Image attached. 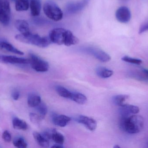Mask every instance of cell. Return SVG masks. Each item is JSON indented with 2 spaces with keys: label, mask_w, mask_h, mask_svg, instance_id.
I'll use <instances>...</instances> for the list:
<instances>
[{
  "label": "cell",
  "mask_w": 148,
  "mask_h": 148,
  "mask_svg": "<svg viewBox=\"0 0 148 148\" xmlns=\"http://www.w3.org/2000/svg\"><path fill=\"white\" fill-rule=\"evenodd\" d=\"M51 42L59 45L71 46L77 43V37L70 30L62 28H56L49 32V35Z\"/></svg>",
  "instance_id": "obj_1"
},
{
  "label": "cell",
  "mask_w": 148,
  "mask_h": 148,
  "mask_svg": "<svg viewBox=\"0 0 148 148\" xmlns=\"http://www.w3.org/2000/svg\"><path fill=\"white\" fill-rule=\"evenodd\" d=\"M120 127L123 131L130 134H136L142 131L144 127V119L142 116L134 114L121 117Z\"/></svg>",
  "instance_id": "obj_2"
},
{
  "label": "cell",
  "mask_w": 148,
  "mask_h": 148,
  "mask_svg": "<svg viewBox=\"0 0 148 148\" xmlns=\"http://www.w3.org/2000/svg\"><path fill=\"white\" fill-rule=\"evenodd\" d=\"M15 38L19 41L41 48L47 47L52 43L49 36H41L37 34H32L31 32L25 34H20L16 35Z\"/></svg>",
  "instance_id": "obj_3"
},
{
  "label": "cell",
  "mask_w": 148,
  "mask_h": 148,
  "mask_svg": "<svg viewBox=\"0 0 148 148\" xmlns=\"http://www.w3.org/2000/svg\"><path fill=\"white\" fill-rule=\"evenodd\" d=\"M43 9L45 15L53 21H58L63 17L62 10L57 3L52 0H48L45 2Z\"/></svg>",
  "instance_id": "obj_4"
},
{
  "label": "cell",
  "mask_w": 148,
  "mask_h": 148,
  "mask_svg": "<svg viewBox=\"0 0 148 148\" xmlns=\"http://www.w3.org/2000/svg\"><path fill=\"white\" fill-rule=\"evenodd\" d=\"M29 61L31 67L39 72H47L49 69L48 63L34 53H29Z\"/></svg>",
  "instance_id": "obj_5"
},
{
  "label": "cell",
  "mask_w": 148,
  "mask_h": 148,
  "mask_svg": "<svg viewBox=\"0 0 148 148\" xmlns=\"http://www.w3.org/2000/svg\"><path fill=\"white\" fill-rule=\"evenodd\" d=\"M11 8L9 0H0V22L7 26L10 22Z\"/></svg>",
  "instance_id": "obj_6"
},
{
  "label": "cell",
  "mask_w": 148,
  "mask_h": 148,
  "mask_svg": "<svg viewBox=\"0 0 148 148\" xmlns=\"http://www.w3.org/2000/svg\"><path fill=\"white\" fill-rule=\"evenodd\" d=\"M85 52L92 55L97 59L102 62H108L111 60L110 56L105 51L93 47H88L84 49Z\"/></svg>",
  "instance_id": "obj_7"
},
{
  "label": "cell",
  "mask_w": 148,
  "mask_h": 148,
  "mask_svg": "<svg viewBox=\"0 0 148 148\" xmlns=\"http://www.w3.org/2000/svg\"><path fill=\"white\" fill-rule=\"evenodd\" d=\"M90 0H82L80 1L69 3L66 7V12L69 14H76L82 10L88 3Z\"/></svg>",
  "instance_id": "obj_8"
},
{
  "label": "cell",
  "mask_w": 148,
  "mask_h": 148,
  "mask_svg": "<svg viewBox=\"0 0 148 148\" xmlns=\"http://www.w3.org/2000/svg\"><path fill=\"white\" fill-rule=\"evenodd\" d=\"M116 20L122 23H127L131 19V14L128 8L125 6L120 7L115 14Z\"/></svg>",
  "instance_id": "obj_9"
},
{
  "label": "cell",
  "mask_w": 148,
  "mask_h": 148,
  "mask_svg": "<svg viewBox=\"0 0 148 148\" xmlns=\"http://www.w3.org/2000/svg\"><path fill=\"white\" fill-rule=\"evenodd\" d=\"M77 121L79 123H82L90 131L95 130L97 127V123L93 118L85 116H79L77 119Z\"/></svg>",
  "instance_id": "obj_10"
},
{
  "label": "cell",
  "mask_w": 148,
  "mask_h": 148,
  "mask_svg": "<svg viewBox=\"0 0 148 148\" xmlns=\"http://www.w3.org/2000/svg\"><path fill=\"white\" fill-rule=\"evenodd\" d=\"M0 59L3 62L10 64H28L30 63L29 59L13 56H0Z\"/></svg>",
  "instance_id": "obj_11"
},
{
  "label": "cell",
  "mask_w": 148,
  "mask_h": 148,
  "mask_svg": "<svg viewBox=\"0 0 148 148\" xmlns=\"http://www.w3.org/2000/svg\"><path fill=\"white\" fill-rule=\"evenodd\" d=\"M121 107L120 112L121 117L129 116L131 114H136L140 112V108L137 106L127 104Z\"/></svg>",
  "instance_id": "obj_12"
},
{
  "label": "cell",
  "mask_w": 148,
  "mask_h": 148,
  "mask_svg": "<svg viewBox=\"0 0 148 148\" xmlns=\"http://www.w3.org/2000/svg\"><path fill=\"white\" fill-rule=\"evenodd\" d=\"M53 123L59 127H64L71 121L69 116L64 115H54L53 117Z\"/></svg>",
  "instance_id": "obj_13"
},
{
  "label": "cell",
  "mask_w": 148,
  "mask_h": 148,
  "mask_svg": "<svg viewBox=\"0 0 148 148\" xmlns=\"http://www.w3.org/2000/svg\"><path fill=\"white\" fill-rule=\"evenodd\" d=\"M15 26L21 34H28L30 33L28 23L23 19H18L15 22Z\"/></svg>",
  "instance_id": "obj_14"
},
{
  "label": "cell",
  "mask_w": 148,
  "mask_h": 148,
  "mask_svg": "<svg viewBox=\"0 0 148 148\" xmlns=\"http://www.w3.org/2000/svg\"><path fill=\"white\" fill-rule=\"evenodd\" d=\"M0 50L20 55L24 54L23 52L16 48L12 44L7 42L3 41L0 42Z\"/></svg>",
  "instance_id": "obj_15"
},
{
  "label": "cell",
  "mask_w": 148,
  "mask_h": 148,
  "mask_svg": "<svg viewBox=\"0 0 148 148\" xmlns=\"http://www.w3.org/2000/svg\"><path fill=\"white\" fill-rule=\"evenodd\" d=\"M31 14L33 16H38L40 14L41 3L40 0H30L29 2Z\"/></svg>",
  "instance_id": "obj_16"
},
{
  "label": "cell",
  "mask_w": 148,
  "mask_h": 148,
  "mask_svg": "<svg viewBox=\"0 0 148 148\" xmlns=\"http://www.w3.org/2000/svg\"><path fill=\"white\" fill-rule=\"evenodd\" d=\"M33 136L37 144L42 147L47 148L49 147V140L46 139L42 134L37 132L33 133Z\"/></svg>",
  "instance_id": "obj_17"
},
{
  "label": "cell",
  "mask_w": 148,
  "mask_h": 148,
  "mask_svg": "<svg viewBox=\"0 0 148 148\" xmlns=\"http://www.w3.org/2000/svg\"><path fill=\"white\" fill-rule=\"evenodd\" d=\"M41 102V97L36 94H30L28 96L27 103L29 107H36L39 105Z\"/></svg>",
  "instance_id": "obj_18"
},
{
  "label": "cell",
  "mask_w": 148,
  "mask_h": 148,
  "mask_svg": "<svg viewBox=\"0 0 148 148\" xmlns=\"http://www.w3.org/2000/svg\"><path fill=\"white\" fill-rule=\"evenodd\" d=\"M14 1L16 11H26L29 7V0H15Z\"/></svg>",
  "instance_id": "obj_19"
},
{
  "label": "cell",
  "mask_w": 148,
  "mask_h": 148,
  "mask_svg": "<svg viewBox=\"0 0 148 148\" xmlns=\"http://www.w3.org/2000/svg\"><path fill=\"white\" fill-rule=\"evenodd\" d=\"M12 124L14 128L17 130H26L28 128V126L26 122L16 117L13 119Z\"/></svg>",
  "instance_id": "obj_20"
},
{
  "label": "cell",
  "mask_w": 148,
  "mask_h": 148,
  "mask_svg": "<svg viewBox=\"0 0 148 148\" xmlns=\"http://www.w3.org/2000/svg\"><path fill=\"white\" fill-rule=\"evenodd\" d=\"M129 97V96L127 95H118L113 97V102L117 106L123 107L127 104L126 101Z\"/></svg>",
  "instance_id": "obj_21"
},
{
  "label": "cell",
  "mask_w": 148,
  "mask_h": 148,
  "mask_svg": "<svg viewBox=\"0 0 148 148\" xmlns=\"http://www.w3.org/2000/svg\"><path fill=\"white\" fill-rule=\"evenodd\" d=\"M70 99L80 105L85 104L87 101L86 96L80 93H72Z\"/></svg>",
  "instance_id": "obj_22"
},
{
  "label": "cell",
  "mask_w": 148,
  "mask_h": 148,
  "mask_svg": "<svg viewBox=\"0 0 148 148\" xmlns=\"http://www.w3.org/2000/svg\"><path fill=\"white\" fill-rule=\"evenodd\" d=\"M96 73L98 76L103 78H107L112 76L114 72L110 70L103 67H99L96 70Z\"/></svg>",
  "instance_id": "obj_23"
},
{
  "label": "cell",
  "mask_w": 148,
  "mask_h": 148,
  "mask_svg": "<svg viewBox=\"0 0 148 148\" xmlns=\"http://www.w3.org/2000/svg\"><path fill=\"white\" fill-rule=\"evenodd\" d=\"M56 90L57 94L61 97L70 99L71 98L72 92L64 87L61 86H57L56 87Z\"/></svg>",
  "instance_id": "obj_24"
},
{
  "label": "cell",
  "mask_w": 148,
  "mask_h": 148,
  "mask_svg": "<svg viewBox=\"0 0 148 148\" xmlns=\"http://www.w3.org/2000/svg\"><path fill=\"white\" fill-rule=\"evenodd\" d=\"M51 140L57 144L62 145L65 141V138L63 135L53 129Z\"/></svg>",
  "instance_id": "obj_25"
},
{
  "label": "cell",
  "mask_w": 148,
  "mask_h": 148,
  "mask_svg": "<svg viewBox=\"0 0 148 148\" xmlns=\"http://www.w3.org/2000/svg\"><path fill=\"white\" fill-rule=\"evenodd\" d=\"M36 111L38 112V114L42 117V119H44L47 113V108L44 103L41 102L39 105L36 107Z\"/></svg>",
  "instance_id": "obj_26"
},
{
  "label": "cell",
  "mask_w": 148,
  "mask_h": 148,
  "mask_svg": "<svg viewBox=\"0 0 148 148\" xmlns=\"http://www.w3.org/2000/svg\"><path fill=\"white\" fill-rule=\"evenodd\" d=\"M13 144L16 148H26L27 147V144L26 141L22 137L16 138L13 141Z\"/></svg>",
  "instance_id": "obj_27"
},
{
  "label": "cell",
  "mask_w": 148,
  "mask_h": 148,
  "mask_svg": "<svg viewBox=\"0 0 148 148\" xmlns=\"http://www.w3.org/2000/svg\"><path fill=\"white\" fill-rule=\"evenodd\" d=\"M122 60L126 62L129 63L133 64L140 65L142 63V61L139 59L132 58L128 56H124L122 58Z\"/></svg>",
  "instance_id": "obj_28"
},
{
  "label": "cell",
  "mask_w": 148,
  "mask_h": 148,
  "mask_svg": "<svg viewBox=\"0 0 148 148\" xmlns=\"http://www.w3.org/2000/svg\"><path fill=\"white\" fill-rule=\"evenodd\" d=\"M29 118L31 122L34 124H39L40 122L42 120V117L38 114L35 113H30L29 114Z\"/></svg>",
  "instance_id": "obj_29"
},
{
  "label": "cell",
  "mask_w": 148,
  "mask_h": 148,
  "mask_svg": "<svg viewBox=\"0 0 148 148\" xmlns=\"http://www.w3.org/2000/svg\"><path fill=\"white\" fill-rule=\"evenodd\" d=\"M2 138L5 142H10L11 141L12 138L10 133L8 130H5L3 133Z\"/></svg>",
  "instance_id": "obj_30"
},
{
  "label": "cell",
  "mask_w": 148,
  "mask_h": 148,
  "mask_svg": "<svg viewBox=\"0 0 148 148\" xmlns=\"http://www.w3.org/2000/svg\"><path fill=\"white\" fill-rule=\"evenodd\" d=\"M148 21L141 25L140 29H139V33L140 34H141L144 33V32H146V31H148Z\"/></svg>",
  "instance_id": "obj_31"
},
{
  "label": "cell",
  "mask_w": 148,
  "mask_h": 148,
  "mask_svg": "<svg viewBox=\"0 0 148 148\" xmlns=\"http://www.w3.org/2000/svg\"><path fill=\"white\" fill-rule=\"evenodd\" d=\"M11 96H12V98L14 100L17 101L20 97V93H19V91H17V90H14V92H12Z\"/></svg>",
  "instance_id": "obj_32"
},
{
  "label": "cell",
  "mask_w": 148,
  "mask_h": 148,
  "mask_svg": "<svg viewBox=\"0 0 148 148\" xmlns=\"http://www.w3.org/2000/svg\"><path fill=\"white\" fill-rule=\"evenodd\" d=\"M63 147H62V145H60V144H56V145H54L53 147H52V148H63Z\"/></svg>",
  "instance_id": "obj_33"
},
{
  "label": "cell",
  "mask_w": 148,
  "mask_h": 148,
  "mask_svg": "<svg viewBox=\"0 0 148 148\" xmlns=\"http://www.w3.org/2000/svg\"><path fill=\"white\" fill-rule=\"evenodd\" d=\"M143 71L145 74H146L148 75V70L144 69L143 70Z\"/></svg>",
  "instance_id": "obj_34"
},
{
  "label": "cell",
  "mask_w": 148,
  "mask_h": 148,
  "mask_svg": "<svg viewBox=\"0 0 148 148\" xmlns=\"http://www.w3.org/2000/svg\"><path fill=\"white\" fill-rule=\"evenodd\" d=\"M114 148H120V147H119V146H118V145H116L115 146H114Z\"/></svg>",
  "instance_id": "obj_35"
}]
</instances>
